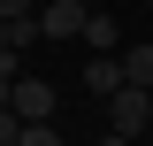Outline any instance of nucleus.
Masks as SVG:
<instances>
[{"label": "nucleus", "mask_w": 153, "mask_h": 146, "mask_svg": "<svg viewBox=\"0 0 153 146\" xmlns=\"http://www.w3.org/2000/svg\"><path fill=\"white\" fill-rule=\"evenodd\" d=\"M146 123H153V92L146 85H123L107 100V131H115V138H146Z\"/></svg>", "instance_id": "obj_1"}, {"label": "nucleus", "mask_w": 153, "mask_h": 146, "mask_svg": "<svg viewBox=\"0 0 153 146\" xmlns=\"http://www.w3.org/2000/svg\"><path fill=\"white\" fill-rule=\"evenodd\" d=\"M23 146H69V138H61L54 123H31V131H23Z\"/></svg>", "instance_id": "obj_8"}, {"label": "nucleus", "mask_w": 153, "mask_h": 146, "mask_svg": "<svg viewBox=\"0 0 153 146\" xmlns=\"http://www.w3.org/2000/svg\"><path fill=\"white\" fill-rule=\"evenodd\" d=\"M84 85H92V92H100V108H107L115 92L130 85V77H123V54H92V62H84Z\"/></svg>", "instance_id": "obj_4"}, {"label": "nucleus", "mask_w": 153, "mask_h": 146, "mask_svg": "<svg viewBox=\"0 0 153 146\" xmlns=\"http://www.w3.org/2000/svg\"><path fill=\"white\" fill-rule=\"evenodd\" d=\"M115 38H123V31H115V16H100V8H92V23H84V46H92V54H115Z\"/></svg>", "instance_id": "obj_5"}, {"label": "nucleus", "mask_w": 153, "mask_h": 146, "mask_svg": "<svg viewBox=\"0 0 153 146\" xmlns=\"http://www.w3.org/2000/svg\"><path fill=\"white\" fill-rule=\"evenodd\" d=\"M16 115L23 123H54V85H46V77H23L16 85Z\"/></svg>", "instance_id": "obj_3"}, {"label": "nucleus", "mask_w": 153, "mask_h": 146, "mask_svg": "<svg viewBox=\"0 0 153 146\" xmlns=\"http://www.w3.org/2000/svg\"><path fill=\"white\" fill-rule=\"evenodd\" d=\"M23 131H31V123H23L16 108H0V146H23Z\"/></svg>", "instance_id": "obj_7"}, {"label": "nucleus", "mask_w": 153, "mask_h": 146, "mask_svg": "<svg viewBox=\"0 0 153 146\" xmlns=\"http://www.w3.org/2000/svg\"><path fill=\"white\" fill-rule=\"evenodd\" d=\"M38 23H46V38H84L92 0H46V8H38Z\"/></svg>", "instance_id": "obj_2"}, {"label": "nucleus", "mask_w": 153, "mask_h": 146, "mask_svg": "<svg viewBox=\"0 0 153 146\" xmlns=\"http://www.w3.org/2000/svg\"><path fill=\"white\" fill-rule=\"evenodd\" d=\"M8 54H23V46H16V23H0V62H8Z\"/></svg>", "instance_id": "obj_9"}, {"label": "nucleus", "mask_w": 153, "mask_h": 146, "mask_svg": "<svg viewBox=\"0 0 153 146\" xmlns=\"http://www.w3.org/2000/svg\"><path fill=\"white\" fill-rule=\"evenodd\" d=\"M123 77L153 92V46H123Z\"/></svg>", "instance_id": "obj_6"}]
</instances>
